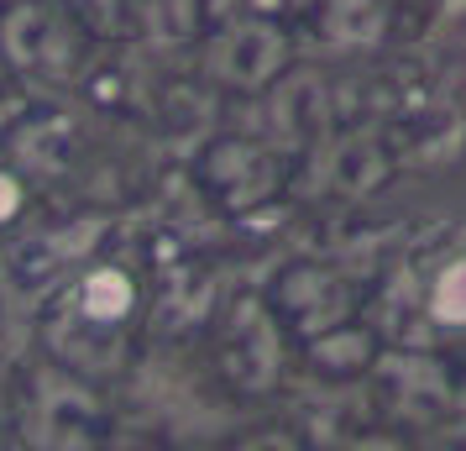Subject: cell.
<instances>
[{
  "label": "cell",
  "instance_id": "cell-1",
  "mask_svg": "<svg viewBox=\"0 0 466 451\" xmlns=\"http://www.w3.org/2000/svg\"><path fill=\"white\" fill-rule=\"evenodd\" d=\"M137 310V283L121 268H89L85 279L64 294V304L47 315V346L74 373L100 378L121 363V325Z\"/></svg>",
  "mask_w": 466,
  "mask_h": 451
},
{
  "label": "cell",
  "instance_id": "cell-2",
  "mask_svg": "<svg viewBox=\"0 0 466 451\" xmlns=\"http://www.w3.org/2000/svg\"><path fill=\"white\" fill-rule=\"evenodd\" d=\"M85 26L53 0H11L0 11V64L26 79H68L79 68Z\"/></svg>",
  "mask_w": 466,
  "mask_h": 451
},
{
  "label": "cell",
  "instance_id": "cell-3",
  "mask_svg": "<svg viewBox=\"0 0 466 451\" xmlns=\"http://www.w3.org/2000/svg\"><path fill=\"white\" fill-rule=\"evenodd\" d=\"M278 64H283V37L268 22H231L220 26L210 43V74L236 89L268 85L278 74Z\"/></svg>",
  "mask_w": 466,
  "mask_h": 451
},
{
  "label": "cell",
  "instance_id": "cell-4",
  "mask_svg": "<svg viewBox=\"0 0 466 451\" xmlns=\"http://www.w3.org/2000/svg\"><path fill=\"white\" fill-rule=\"evenodd\" d=\"M85 430H95L89 394L79 384H68V378H47V388H37V441L79 446V441H89Z\"/></svg>",
  "mask_w": 466,
  "mask_h": 451
},
{
  "label": "cell",
  "instance_id": "cell-5",
  "mask_svg": "<svg viewBox=\"0 0 466 451\" xmlns=\"http://www.w3.org/2000/svg\"><path fill=\"white\" fill-rule=\"evenodd\" d=\"M64 273V258H58V247L47 237H26V241H16L5 258H0V279L11 283L16 294H47V283Z\"/></svg>",
  "mask_w": 466,
  "mask_h": 451
},
{
  "label": "cell",
  "instance_id": "cell-6",
  "mask_svg": "<svg viewBox=\"0 0 466 451\" xmlns=\"http://www.w3.org/2000/svg\"><path fill=\"white\" fill-rule=\"evenodd\" d=\"M236 0H168V26L173 37H215L220 26H231Z\"/></svg>",
  "mask_w": 466,
  "mask_h": 451
},
{
  "label": "cell",
  "instance_id": "cell-7",
  "mask_svg": "<svg viewBox=\"0 0 466 451\" xmlns=\"http://www.w3.org/2000/svg\"><path fill=\"white\" fill-rule=\"evenodd\" d=\"M68 5V16L85 26L89 37H121L131 26L127 16V0H64Z\"/></svg>",
  "mask_w": 466,
  "mask_h": 451
},
{
  "label": "cell",
  "instance_id": "cell-8",
  "mask_svg": "<svg viewBox=\"0 0 466 451\" xmlns=\"http://www.w3.org/2000/svg\"><path fill=\"white\" fill-rule=\"evenodd\" d=\"M26 210V184L11 169H0V226H11Z\"/></svg>",
  "mask_w": 466,
  "mask_h": 451
}]
</instances>
